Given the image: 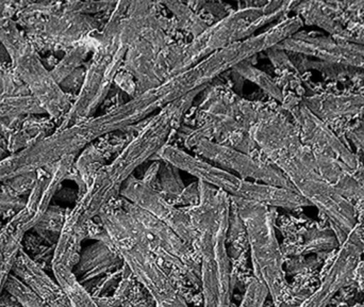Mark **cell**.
Wrapping results in <instances>:
<instances>
[{
  "instance_id": "cell-1",
  "label": "cell",
  "mask_w": 364,
  "mask_h": 307,
  "mask_svg": "<svg viewBox=\"0 0 364 307\" xmlns=\"http://www.w3.org/2000/svg\"><path fill=\"white\" fill-rule=\"evenodd\" d=\"M303 24L299 16L284 19L263 33L216 51L186 70L168 75L157 87L136 94L126 104L75 128L68 135L66 149H80L102 135L134 128L168 105L194 92L203 91L223 73L294 36Z\"/></svg>"
},
{
  "instance_id": "cell-2",
  "label": "cell",
  "mask_w": 364,
  "mask_h": 307,
  "mask_svg": "<svg viewBox=\"0 0 364 307\" xmlns=\"http://www.w3.org/2000/svg\"><path fill=\"white\" fill-rule=\"evenodd\" d=\"M200 92H194L168 105L147 121L119 156L100 170L87 192L66 220V224L85 229L121 193L124 182L134 170L168 145L181 126L182 118Z\"/></svg>"
},
{
  "instance_id": "cell-3",
  "label": "cell",
  "mask_w": 364,
  "mask_h": 307,
  "mask_svg": "<svg viewBox=\"0 0 364 307\" xmlns=\"http://www.w3.org/2000/svg\"><path fill=\"white\" fill-rule=\"evenodd\" d=\"M199 199L184 210L195 231L200 255L203 307H230L231 271L226 241L230 227L231 197L198 180Z\"/></svg>"
},
{
  "instance_id": "cell-4",
  "label": "cell",
  "mask_w": 364,
  "mask_h": 307,
  "mask_svg": "<svg viewBox=\"0 0 364 307\" xmlns=\"http://www.w3.org/2000/svg\"><path fill=\"white\" fill-rule=\"evenodd\" d=\"M102 227L132 276L149 291L157 307H188L158 264L138 221L122 209L107 207L100 214Z\"/></svg>"
},
{
  "instance_id": "cell-5",
  "label": "cell",
  "mask_w": 364,
  "mask_h": 307,
  "mask_svg": "<svg viewBox=\"0 0 364 307\" xmlns=\"http://www.w3.org/2000/svg\"><path fill=\"white\" fill-rule=\"evenodd\" d=\"M271 162L290 180L297 193L328 218L340 244L358 227L354 206L321 175L314 152L307 145L299 143Z\"/></svg>"
},
{
  "instance_id": "cell-6",
  "label": "cell",
  "mask_w": 364,
  "mask_h": 307,
  "mask_svg": "<svg viewBox=\"0 0 364 307\" xmlns=\"http://www.w3.org/2000/svg\"><path fill=\"white\" fill-rule=\"evenodd\" d=\"M128 6L129 2H117L110 21L97 41L95 56L72 110L74 117H90L102 105L115 77L121 72L130 43L139 36L136 24L126 16Z\"/></svg>"
},
{
  "instance_id": "cell-7",
  "label": "cell",
  "mask_w": 364,
  "mask_h": 307,
  "mask_svg": "<svg viewBox=\"0 0 364 307\" xmlns=\"http://www.w3.org/2000/svg\"><path fill=\"white\" fill-rule=\"evenodd\" d=\"M297 4L269 1L233 11L214 25L208 26L190 44L181 47L176 66L171 74L186 70L216 51L252 38L259 28L294 10Z\"/></svg>"
},
{
  "instance_id": "cell-8",
  "label": "cell",
  "mask_w": 364,
  "mask_h": 307,
  "mask_svg": "<svg viewBox=\"0 0 364 307\" xmlns=\"http://www.w3.org/2000/svg\"><path fill=\"white\" fill-rule=\"evenodd\" d=\"M164 162L188 172L199 182L222 190L235 201L250 202L274 207L295 208L310 204L296 191L269 184L250 182L229 173L226 170L200 160L172 145H166L158 153Z\"/></svg>"
},
{
  "instance_id": "cell-9",
  "label": "cell",
  "mask_w": 364,
  "mask_h": 307,
  "mask_svg": "<svg viewBox=\"0 0 364 307\" xmlns=\"http://www.w3.org/2000/svg\"><path fill=\"white\" fill-rule=\"evenodd\" d=\"M232 201L247 236L255 279L267 287L274 302L280 304L288 295V284L269 206Z\"/></svg>"
},
{
  "instance_id": "cell-10",
  "label": "cell",
  "mask_w": 364,
  "mask_h": 307,
  "mask_svg": "<svg viewBox=\"0 0 364 307\" xmlns=\"http://www.w3.org/2000/svg\"><path fill=\"white\" fill-rule=\"evenodd\" d=\"M119 194L134 205L166 223L188 246L195 242V231L190 217L177 208L161 192L154 188V182L130 176L122 187Z\"/></svg>"
},
{
  "instance_id": "cell-11",
  "label": "cell",
  "mask_w": 364,
  "mask_h": 307,
  "mask_svg": "<svg viewBox=\"0 0 364 307\" xmlns=\"http://www.w3.org/2000/svg\"><path fill=\"white\" fill-rule=\"evenodd\" d=\"M197 153L220 167L237 172L241 178H252L261 184L294 190L290 180L275 165L265 163L229 145H220L210 139H199L193 143Z\"/></svg>"
},
{
  "instance_id": "cell-12",
  "label": "cell",
  "mask_w": 364,
  "mask_h": 307,
  "mask_svg": "<svg viewBox=\"0 0 364 307\" xmlns=\"http://www.w3.org/2000/svg\"><path fill=\"white\" fill-rule=\"evenodd\" d=\"M364 244L357 227L341 244L318 288L296 307H326L335 296L350 282L360 265Z\"/></svg>"
},
{
  "instance_id": "cell-13",
  "label": "cell",
  "mask_w": 364,
  "mask_h": 307,
  "mask_svg": "<svg viewBox=\"0 0 364 307\" xmlns=\"http://www.w3.org/2000/svg\"><path fill=\"white\" fill-rule=\"evenodd\" d=\"M318 34H294L274 47V49L311 56L326 63L363 68V45L337 40L333 36H318Z\"/></svg>"
},
{
  "instance_id": "cell-14",
  "label": "cell",
  "mask_w": 364,
  "mask_h": 307,
  "mask_svg": "<svg viewBox=\"0 0 364 307\" xmlns=\"http://www.w3.org/2000/svg\"><path fill=\"white\" fill-rule=\"evenodd\" d=\"M123 208L138 221L156 256H162L166 261L178 264L179 266L194 267V259L190 246L166 223L161 222L130 202L126 201Z\"/></svg>"
},
{
  "instance_id": "cell-15",
  "label": "cell",
  "mask_w": 364,
  "mask_h": 307,
  "mask_svg": "<svg viewBox=\"0 0 364 307\" xmlns=\"http://www.w3.org/2000/svg\"><path fill=\"white\" fill-rule=\"evenodd\" d=\"M294 115L299 122L301 142L310 147L314 153L338 159L355 171L360 169L358 158L307 106L301 105Z\"/></svg>"
},
{
  "instance_id": "cell-16",
  "label": "cell",
  "mask_w": 364,
  "mask_h": 307,
  "mask_svg": "<svg viewBox=\"0 0 364 307\" xmlns=\"http://www.w3.org/2000/svg\"><path fill=\"white\" fill-rule=\"evenodd\" d=\"M248 135L269 161L301 142L299 128L269 110L259 111Z\"/></svg>"
},
{
  "instance_id": "cell-17",
  "label": "cell",
  "mask_w": 364,
  "mask_h": 307,
  "mask_svg": "<svg viewBox=\"0 0 364 307\" xmlns=\"http://www.w3.org/2000/svg\"><path fill=\"white\" fill-rule=\"evenodd\" d=\"M161 51L141 36L130 43L124 61V68L136 80V94L157 87L164 80L159 70V55Z\"/></svg>"
},
{
  "instance_id": "cell-18",
  "label": "cell",
  "mask_w": 364,
  "mask_h": 307,
  "mask_svg": "<svg viewBox=\"0 0 364 307\" xmlns=\"http://www.w3.org/2000/svg\"><path fill=\"white\" fill-rule=\"evenodd\" d=\"M12 272L49 307H73L59 283L51 280L25 253H19Z\"/></svg>"
},
{
  "instance_id": "cell-19",
  "label": "cell",
  "mask_w": 364,
  "mask_h": 307,
  "mask_svg": "<svg viewBox=\"0 0 364 307\" xmlns=\"http://www.w3.org/2000/svg\"><path fill=\"white\" fill-rule=\"evenodd\" d=\"M307 106L321 120L364 115V95H327L306 98Z\"/></svg>"
},
{
  "instance_id": "cell-20",
  "label": "cell",
  "mask_w": 364,
  "mask_h": 307,
  "mask_svg": "<svg viewBox=\"0 0 364 307\" xmlns=\"http://www.w3.org/2000/svg\"><path fill=\"white\" fill-rule=\"evenodd\" d=\"M122 263H124L123 259L111 242L100 240L80 255L77 270L82 274L81 282H85L105 274Z\"/></svg>"
},
{
  "instance_id": "cell-21",
  "label": "cell",
  "mask_w": 364,
  "mask_h": 307,
  "mask_svg": "<svg viewBox=\"0 0 364 307\" xmlns=\"http://www.w3.org/2000/svg\"><path fill=\"white\" fill-rule=\"evenodd\" d=\"M335 4L329 2H301L294 10L308 25L318 26L331 33L333 38L343 40L346 29L340 21V8H335Z\"/></svg>"
},
{
  "instance_id": "cell-22",
  "label": "cell",
  "mask_w": 364,
  "mask_h": 307,
  "mask_svg": "<svg viewBox=\"0 0 364 307\" xmlns=\"http://www.w3.org/2000/svg\"><path fill=\"white\" fill-rule=\"evenodd\" d=\"M235 70L239 73L241 76L245 77L248 80L252 83H256L259 87L262 88L265 92L272 98L275 100L282 102L284 100V96H282V92L280 91L279 88L277 87L276 83H273L271 78L267 76L265 73L261 72L258 68H254L250 66L247 61L242 62V63L237 64L235 66Z\"/></svg>"
},
{
  "instance_id": "cell-23",
  "label": "cell",
  "mask_w": 364,
  "mask_h": 307,
  "mask_svg": "<svg viewBox=\"0 0 364 307\" xmlns=\"http://www.w3.org/2000/svg\"><path fill=\"white\" fill-rule=\"evenodd\" d=\"M4 288L21 307H49L25 283L13 274L9 276Z\"/></svg>"
},
{
  "instance_id": "cell-24",
  "label": "cell",
  "mask_w": 364,
  "mask_h": 307,
  "mask_svg": "<svg viewBox=\"0 0 364 307\" xmlns=\"http://www.w3.org/2000/svg\"><path fill=\"white\" fill-rule=\"evenodd\" d=\"M164 4L176 15L179 25L183 29L191 32L194 38L207 29L208 26H205V24L197 15H195L186 4L176 1L164 2Z\"/></svg>"
},
{
  "instance_id": "cell-25",
  "label": "cell",
  "mask_w": 364,
  "mask_h": 307,
  "mask_svg": "<svg viewBox=\"0 0 364 307\" xmlns=\"http://www.w3.org/2000/svg\"><path fill=\"white\" fill-rule=\"evenodd\" d=\"M170 165V163H168ZM176 167L173 165H166L164 169H160L161 172V188L162 194L170 202H175L179 199V197L184 191V186L182 184L181 177Z\"/></svg>"
},
{
  "instance_id": "cell-26",
  "label": "cell",
  "mask_w": 364,
  "mask_h": 307,
  "mask_svg": "<svg viewBox=\"0 0 364 307\" xmlns=\"http://www.w3.org/2000/svg\"><path fill=\"white\" fill-rule=\"evenodd\" d=\"M269 295L267 287L254 278L248 283L239 307H264Z\"/></svg>"
},
{
  "instance_id": "cell-27",
  "label": "cell",
  "mask_w": 364,
  "mask_h": 307,
  "mask_svg": "<svg viewBox=\"0 0 364 307\" xmlns=\"http://www.w3.org/2000/svg\"><path fill=\"white\" fill-rule=\"evenodd\" d=\"M348 139L364 156V120H358L348 130Z\"/></svg>"
},
{
  "instance_id": "cell-28",
  "label": "cell",
  "mask_w": 364,
  "mask_h": 307,
  "mask_svg": "<svg viewBox=\"0 0 364 307\" xmlns=\"http://www.w3.org/2000/svg\"><path fill=\"white\" fill-rule=\"evenodd\" d=\"M114 83H117L119 87H121L124 91L129 93L134 98L136 94V83L134 80V77L129 74V73L119 72V74L115 77Z\"/></svg>"
},
{
  "instance_id": "cell-29",
  "label": "cell",
  "mask_w": 364,
  "mask_h": 307,
  "mask_svg": "<svg viewBox=\"0 0 364 307\" xmlns=\"http://www.w3.org/2000/svg\"><path fill=\"white\" fill-rule=\"evenodd\" d=\"M343 41L364 46V26H357L356 28L346 29V36Z\"/></svg>"
},
{
  "instance_id": "cell-30",
  "label": "cell",
  "mask_w": 364,
  "mask_h": 307,
  "mask_svg": "<svg viewBox=\"0 0 364 307\" xmlns=\"http://www.w3.org/2000/svg\"><path fill=\"white\" fill-rule=\"evenodd\" d=\"M363 68V71H364V62H363V68Z\"/></svg>"
}]
</instances>
